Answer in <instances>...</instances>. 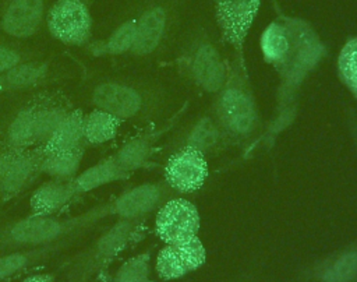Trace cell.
<instances>
[{"label":"cell","instance_id":"6da1fadb","mask_svg":"<svg viewBox=\"0 0 357 282\" xmlns=\"http://www.w3.org/2000/svg\"><path fill=\"white\" fill-rule=\"evenodd\" d=\"M67 114L59 105H33L21 110L8 127V141L14 149L43 145Z\"/></svg>","mask_w":357,"mask_h":282},{"label":"cell","instance_id":"7a4b0ae2","mask_svg":"<svg viewBox=\"0 0 357 282\" xmlns=\"http://www.w3.org/2000/svg\"><path fill=\"white\" fill-rule=\"evenodd\" d=\"M287 22L290 27V49L278 70L287 87H294L318 63L324 47L317 35L304 22L289 18Z\"/></svg>","mask_w":357,"mask_h":282},{"label":"cell","instance_id":"3957f363","mask_svg":"<svg viewBox=\"0 0 357 282\" xmlns=\"http://www.w3.org/2000/svg\"><path fill=\"white\" fill-rule=\"evenodd\" d=\"M91 15L81 0H59L47 14L50 34L63 43L82 45L91 35Z\"/></svg>","mask_w":357,"mask_h":282},{"label":"cell","instance_id":"277c9868","mask_svg":"<svg viewBox=\"0 0 357 282\" xmlns=\"http://www.w3.org/2000/svg\"><path fill=\"white\" fill-rule=\"evenodd\" d=\"M155 229L158 236L167 244L197 237L199 229L198 211L187 200H170L159 209Z\"/></svg>","mask_w":357,"mask_h":282},{"label":"cell","instance_id":"5b68a950","mask_svg":"<svg viewBox=\"0 0 357 282\" xmlns=\"http://www.w3.org/2000/svg\"><path fill=\"white\" fill-rule=\"evenodd\" d=\"M166 181L177 191L192 193L208 177V165L201 151L187 147L172 155L165 168Z\"/></svg>","mask_w":357,"mask_h":282},{"label":"cell","instance_id":"8992f818","mask_svg":"<svg viewBox=\"0 0 357 282\" xmlns=\"http://www.w3.org/2000/svg\"><path fill=\"white\" fill-rule=\"evenodd\" d=\"M205 257V248L198 237L172 243L159 251L156 271L163 279H176L201 267Z\"/></svg>","mask_w":357,"mask_h":282},{"label":"cell","instance_id":"52a82bcc","mask_svg":"<svg viewBox=\"0 0 357 282\" xmlns=\"http://www.w3.org/2000/svg\"><path fill=\"white\" fill-rule=\"evenodd\" d=\"M261 0H216V18L223 38L241 47L258 13Z\"/></svg>","mask_w":357,"mask_h":282},{"label":"cell","instance_id":"ba28073f","mask_svg":"<svg viewBox=\"0 0 357 282\" xmlns=\"http://www.w3.org/2000/svg\"><path fill=\"white\" fill-rule=\"evenodd\" d=\"M219 116L225 127L237 135L250 134L257 124L251 96L238 87H227L219 99Z\"/></svg>","mask_w":357,"mask_h":282},{"label":"cell","instance_id":"9c48e42d","mask_svg":"<svg viewBox=\"0 0 357 282\" xmlns=\"http://www.w3.org/2000/svg\"><path fill=\"white\" fill-rule=\"evenodd\" d=\"M92 102L96 109L107 112L117 119L135 116L142 105L141 96L137 91L116 82L98 85L92 92Z\"/></svg>","mask_w":357,"mask_h":282},{"label":"cell","instance_id":"30bf717a","mask_svg":"<svg viewBox=\"0 0 357 282\" xmlns=\"http://www.w3.org/2000/svg\"><path fill=\"white\" fill-rule=\"evenodd\" d=\"M43 14L42 0H13L3 17V29L15 38L31 36Z\"/></svg>","mask_w":357,"mask_h":282},{"label":"cell","instance_id":"8fae6325","mask_svg":"<svg viewBox=\"0 0 357 282\" xmlns=\"http://www.w3.org/2000/svg\"><path fill=\"white\" fill-rule=\"evenodd\" d=\"M64 225L52 215H35L18 221L10 230L14 242L21 244H42L57 239Z\"/></svg>","mask_w":357,"mask_h":282},{"label":"cell","instance_id":"7c38bea8","mask_svg":"<svg viewBox=\"0 0 357 282\" xmlns=\"http://www.w3.org/2000/svg\"><path fill=\"white\" fill-rule=\"evenodd\" d=\"M77 191L73 179H54L39 186L29 201L32 214L53 215L61 209Z\"/></svg>","mask_w":357,"mask_h":282},{"label":"cell","instance_id":"4fadbf2b","mask_svg":"<svg viewBox=\"0 0 357 282\" xmlns=\"http://www.w3.org/2000/svg\"><path fill=\"white\" fill-rule=\"evenodd\" d=\"M15 154L0 180V190L6 195H13L18 193L26 183L33 177L36 172H40L42 161L45 158L43 152H18Z\"/></svg>","mask_w":357,"mask_h":282},{"label":"cell","instance_id":"5bb4252c","mask_svg":"<svg viewBox=\"0 0 357 282\" xmlns=\"http://www.w3.org/2000/svg\"><path fill=\"white\" fill-rule=\"evenodd\" d=\"M160 188L155 184H141L123 193L113 204V211L123 219H134L152 211L160 200Z\"/></svg>","mask_w":357,"mask_h":282},{"label":"cell","instance_id":"9a60e30c","mask_svg":"<svg viewBox=\"0 0 357 282\" xmlns=\"http://www.w3.org/2000/svg\"><path fill=\"white\" fill-rule=\"evenodd\" d=\"M192 73L195 81L211 92L220 89L226 80L225 66L211 45H202L197 50L192 61Z\"/></svg>","mask_w":357,"mask_h":282},{"label":"cell","instance_id":"2e32d148","mask_svg":"<svg viewBox=\"0 0 357 282\" xmlns=\"http://www.w3.org/2000/svg\"><path fill=\"white\" fill-rule=\"evenodd\" d=\"M84 138V114L81 110H73L64 116L49 140L42 145L43 155L71 151L81 147Z\"/></svg>","mask_w":357,"mask_h":282},{"label":"cell","instance_id":"e0dca14e","mask_svg":"<svg viewBox=\"0 0 357 282\" xmlns=\"http://www.w3.org/2000/svg\"><path fill=\"white\" fill-rule=\"evenodd\" d=\"M165 11L155 7L146 11L138 21L131 50L137 54L151 53L159 43L165 29Z\"/></svg>","mask_w":357,"mask_h":282},{"label":"cell","instance_id":"ac0fdd59","mask_svg":"<svg viewBox=\"0 0 357 282\" xmlns=\"http://www.w3.org/2000/svg\"><path fill=\"white\" fill-rule=\"evenodd\" d=\"M126 175L127 173L119 166L114 156H112L88 168L86 170L75 176L73 179V184L77 194H79L95 190L100 186L116 181L119 179H123Z\"/></svg>","mask_w":357,"mask_h":282},{"label":"cell","instance_id":"d6986e66","mask_svg":"<svg viewBox=\"0 0 357 282\" xmlns=\"http://www.w3.org/2000/svg\"><path fill=\"white\" fill-rule=\"evenodd\" d=\"M261 49L265 60L279 68L290 49V27L284 22H272L261 36Z\"/></svg>","mask_w":357,"mask_h":282},{"label":"cell","instance_id":"ffe728a7","mask_svg":"<svg viewBox=\"0 0 357 282\" xmlns=\"http://www.w3.org/2000/svg\"><path fill=\"white\" fill-rule=\"evenodd\" d=\"M120 119L107 112L95 109L84 116V138L89 144H103L116 137Z\"/></svg>","mask_w":357,"mask_h":282},{"label":"cell","instance_id":"44dd1931","mask_svg":"<svg viewBox=\"0 0 357 282\" xmlns=\"http://www.w3.org/2000/svg\"><path fill=\"white\" fill-rule=\"evenodd\" d=\"M82 159V148L45 155L40 172L54 179H74Z\"/></svg>","mask_w":357,"mask_h":282},{"label":"cell","instance_id":"7402d4cb","mask_svg":"<svg viewBox=\"0 0 357 282\" xmlns=\"http://www.w3.org/2000/svg\"><path fill=\"white\" fill-rule=\"evenodd\" d=\"M46 74L45 64L24 63L17 64L0 77V92L6 89H22L35 85Z\"/></svg>","mask_w":357,"mask_h":282},{"label":"cell","instance_id":"603a6c76","mask_svg":"<svg viewBox=\"0 0 357 282\" xmlns=\"http://www.w3.org/2000/svg\"><path fill=\"white\" fill-rule=\"evenodd\" d=\"M149 155H151V142L146 138H135L124 144L116 154L114 159L119 163V166L126 173H128L142 166L146 162Z\"/></svg>","mask_w":357,"mask_h":282},{"label":"cell","instance_id":"cb8c5ba5","mask_svg":"<svg viewBox=\"0 0 357 282\" xmlns=\"http://www.w3.org/2000/svg\"><path fill=\"white\" fill-rule=\"evenodd\" d=\"M131 232H132L131 221L121 219L99 239L98 253L102 257H112V255L117 254L128 242Z\"/></svg>","mask_w":357,"mask_h":282},{"label":"cell","instance_id":"d4e9b609","mask_svg":"<svg viewBox=\"0 0 357 282\" xmlns=\"http://www.w3.org/2000/svg\"><path fill=\"white\" fill-rule=\"evenodd\" d=\"M337 70L344 85L357 96V38L349 40L340 50Z\"/></svg>","mask_w":357,"mask_h":282},{"label":"cell","instance_id":"484cf974","mask_svg":"<svg viewBox=\"0 0 357 282\" xmlns=\"http://www.w3.org/2000/svg\"><path fill=\"white\" fill-rule=\"evenodd\" d=\"M114 282H151L149 255L139 254L126 261L117 271Z\"/></svg>","mask_w":357,"mask_h":282},{"label":"cell","instance_id":"4316f807","mask_svg":"<svg viewBox=\"0 0 357 282\" xmlns=\"http://www.w3.org/2000/svg\"><path fill=\"white\" fill-rule=\"evenodd\" d=\"M135 28H137L135 20L124 22L109 38V40L105 43L103 50L112 54H120L127 50H131L134 45V38H135Z\"/></svg>","mask_w":357,"mask_h":282},{"label":"cell","instance_id":"83f0119b","mask_svg":"<svg viewBox=\"0 0 357 282\" xmlns=\"http://www.w3.org/2000/svg\"><path fill=\"white\" fill-rule=\"evenodd\" d=\"M357 274V253H346L324 274L325 282H349Z\"/></svg>","mask_w":357,"mask_h":282},{"label":"cell","instance_id":"f1b7e54d","mask_svg":"<svg viewBox=\"0 0 357 282\" xmlns=\"http://www.w3.org/2000/svg\"><path fill=\"white\" fill-rule=\"evenodd\" d=\"M218 130L215 124L209 119H202L192 130L188 137V147L197 151H205L216 144L218 141Z\"/></svg>","mask_w":357,"mask_h":282},{"label":"cell","instance_id":"f546056e","mask_svg":"<svg viewBox=\"0 0 357 282\" xmlns=\"http://www.w3.org/2000/svg\"><path fill=\"white\" fill-rule=\"evenodd\" d=\"M26 264V257L22 254H10L0 257V279L17 272Z\"/></svg>","mask_w":357,"mask_h":282},{"label":"cell","instance_id":"4dcf8cb0","mask_svg":"<svg viewBox=\"0 0 357 282\" xmlns=\"http://www.w3.org/2000/svg\"><path fill=\"white\" fill-rule=\"evenodd\" d=\"M20 54L8 47L0 46V73L8 71L10 68H13L14 66L20 64Z\"/></svg>","mask_w":357,"mask_h":282},{"label":"cell","instance_id":"1f68e13d","mask_svg":"<svg viewBox=\"0 0 357 282\" xmlns=\"http://www.w3.org/2000/svg\"><path fill=\"white\" fill-rule=\"evenodd\" d=\"M22 282H53V278L50 275L38 274V275H32V276L25 278Z\"/></svg>","mask_w":357,"mask_h":282}]
</instances>
